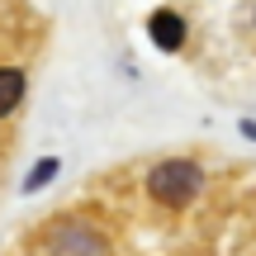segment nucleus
<instances>
[{"mask_svg": "<svg viewBox=\"0 0 256 256\" xmlns=\"http://www.w3.org/2000/svg\"><path fill=\"white\" fill-rule=\"evenodd\" d=\"M204 176L194 162H162L152 176H147V190L156 194L162 204H171V209H180V204H190L194 194H200Z\"/></svg>", "mask_w": 256, "mask_h": 256, "instance_id": "obj_1", "label": "nucleus"}, {"mask_svg": "<svg viewBox=\"0 0 256 256\" xmlns=\"http://www.w3.org/2000/svg\"><path fill=\"white\" fill-rule=\"evenodd\" d=\"M147 34H152L156 43L166 48V52H176V48L185 43V19H180V14H171V10H156V14L147 19Z\"/></svg>", "mask_w": 256, "mask_h": 256, "instance_id": "obj_2", "label": "nucleus"}, {"mask_svg": "<svg viewBox=\"0 0 256 256\" xmlns=\"http://www.w3.org/2000/svg\"><path fill=\"white\" fill-rule=\"evenodd\" d=\"M19 95H24V76H19L14 66H5V72H0V119L19 104Z\"/></svg>", "mask_w": 256, "mask_h": 256, "instance_id": "obj_3", "label": "nucleus"}, {"mask_svg": "<svg viewBox=\"0 0 256 256\" xmlns=\"http://www.w3.org/2000/svg\"><path fill=\"white\" fill-rule=\"evenodd\" d=\"M57 176V162H43V166H34V171H28V180H24V190H38V185H48Z\"/></svg>", "mask_w": 256, "mask_h": 256, "instance_id": "obj_4", "label": "nucleus"}]
</instances>
